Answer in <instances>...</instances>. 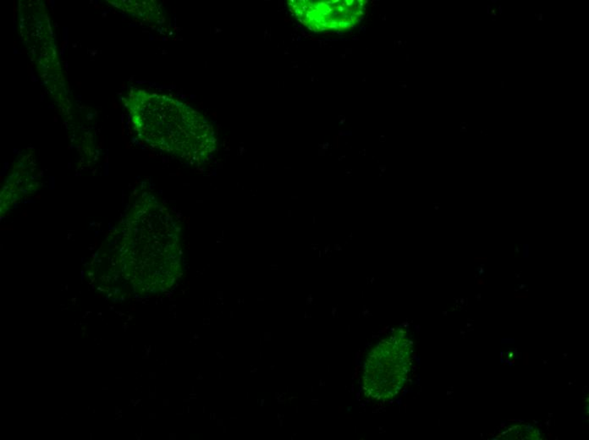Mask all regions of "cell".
Instances as JSON below:
<instances>
[{"label": "cell", "instance_id": "cell-7", "mask_svg": "<svg viewBox=\"0 0 589 440\" xmlns=\"http://www.w3.org/2000/svg\"><path fill=\"white\" fill-rule=\"evenodd\" d=\"M517 299H526L528 297V294H517Z\"/></svg>", "mask_w": 589, "mask_h": 440}, {"label": "cell", "instance_id": "cell-1", "mask_svg": "<svg viewBox=\"0 0 589 440\" xmlns=\"http://www.w3.org/2000/svg\"><path fill=\"white\" fill-rule=\"evenodd\" d=\"M119 275L136 294L169 290L183 274L178 224L153 195L136 200L114 235Z\"/></svg>", "mask_w": 589, "mask_h": 440}, {"label": "cell", "instance_id": "cell-2", "mask_svg": "<svg viewBox=\"0 0 589 440\" xmlns=\"http://www.w3.org/2000/svg\"><path fill=\"white\" fill-rule=\"evenodd\" d=\"M126 108L136 136L154 149L192 164L207 162L218 149L212 124L183 102L132 89Z\"/></svg>", "mask_w": 589, "mask_h": 440}, {"label": "cell", "instance_id": "cell-4", "mask_svg": "<svg viewBox=\"0 0 589 440\" xmlns=\"http://www.w3.org/2000/svg\"><path fill=\"white\" fill-rule=\"evenodd\" d=\"M365 0H289L291 15L315 33L354 28L366 15Z\"/></svg>", "mask_w": 589, "mask_h": 440}, {"label": "cell", "instance_id": "cell-9", "mask_svg": "<svg viewBox=\"0 0 589 440\" xmlns=\"http://www.w3.org/2000/svg\"><path fill=\"white\" fill-rule=\"evenodd\" d=\"M477 270L478 271V273H480V275L485 273V269H482V267H480V268H478Z\"/></svg>", "mask_w": 589, "mask_h": 440}, {"label": "cell", "instance_id": "cell-3", "mask_svg": "<svg viewBox=\"0 0 589 440\" xmlns=\"http://www.w3.org/2000/svg\"><path fill=\"white\" fill-rule=\"evenodd\" d=\"M414 343L398 328L381 336L363 358L360 390L367 401L391 402L405 387L413 366Z\"/></svg>", "mask_w": 589, "mask_h": 440}, {"label": "cell", "instance_id": "cell-8", "mask_svg": "<svg viewBox=\"0 0 589 440\" xmlns=\"http://www.w3.org/2000/svg\"><path fill=\"white\" fill-rule=\"evenodd\" d=\"M485 279H478V281H477V284H478V286H482V284H485Z\"/></svg>", "mask_w": 589, "mask_h": 440}, {"label": "cell", "instance_id": "cell-6", "mask_svg": "<svg viewBox=\"0 0 589 440\" xmlns=\"http://www.w3.org/2000/svg\"><path fill=\"white\" fill-rule=\"evenodd\" d=\"M487 261H488V259H487V257H475V262H487Z\"/></svg>", "mask_w": 589, "mask_h": 440}, {"label": "cell", "instance_id": "cell-5", "mask_svg": "<svg viewBox=\"0 0 589 440\" xmlns=\"http://www.w3.org/2000/svg\"><path fill=\"white\" fill-rule=\"evenodd\" d=\"M114 6L121 9L124 12L131 15L144 18L146 21H155V18L161 17V9L153 1H113Z\"/></svg>", "mask_w": 589, "mask_h": 440}]
</instances>
